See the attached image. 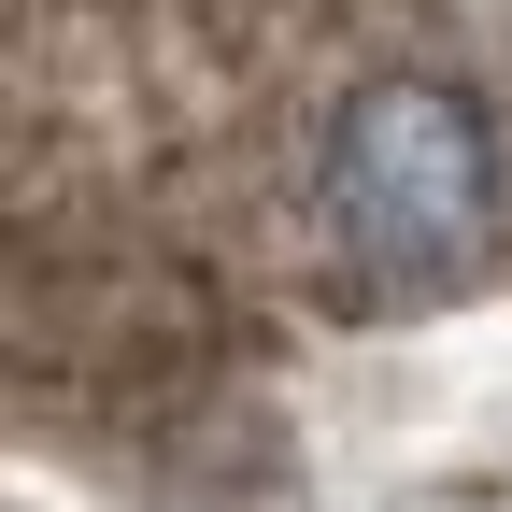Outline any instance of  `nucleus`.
Instances as JSON below:
<instances>
[{
	"instance_id": "f257e3e1",
	"label": "nucleus",
	"mask_w": 512,
	"mask_h": 512,
	"mask_svg": "<svg viewBox=\"0 0 512 512\" xmlns=\"http://www.w3.org/2000/svg\"><path fill=\"white\" fill-rule=\"evenodd\" d=\"M313 214L356 256V285H384V299L470 285L512 228V143H498L484 86L441 72V57L356 72L313 128Z\"/></svg>"
}]
</instances>
